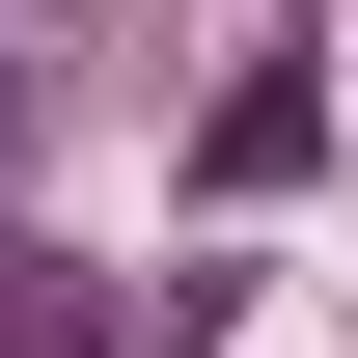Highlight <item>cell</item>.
Wrapping results in <instances>:
<instances>
[{"label":"cell","instance_id":"cell-1","mask_svg":"<svg viewBox=\"0 0 358 358\" xmlns=\"http://www.w3.org/2000/svg\"><path fill=\"white\" fill-rule=\"evenodd\" d=\"M303 166H331V83H303V55H248V83L193 110V193H303Z\"/></svg>","mask_w":358,"mask_h":358},{"label":"cell","instance_id":"cell-2","mask_svg":"<svg viewBox=\"0 0 358 358\" xmlns=\"http://www.w3.org/2000/svg\"><path fill=\"white\" fill-rule=\"evenodd\" d=\"M0 138H28V55H0Z\"/></svg>","mask_w":358,"mask_h":358}]
</instances>
